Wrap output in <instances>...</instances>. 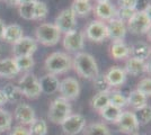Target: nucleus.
Returning a JSON list of instances; mask_svg holds the SVG:
<instances>
[{"instance_id": "f8f14e48", "label": "nucleus", "mask_w": 151, "mask_h": 135, "mask_svg": "<svg viewBox=\"0 0 151 135\" xmlns=\"http://www.w3.org/2000/svg\"><path fill=\"white\" fill-rule=\"evenodd\" d=\"M54 25L60 31L61 34L62 33L65 34L70 31H73L77 27V19H76L75 14L72 13V10L70 8L63 9L58 14V16L55 17Z\"/></svg>"}, {"instance_id": "4be33fe9", "label": "nucleus", "mask_w": 151, "mask_h": 135, "mask_svg": "<svg viewBox=\"0 0 151 135\" xmlns=\"http://www.w3.org/2000/svg\"><path fill=\"white\" fill-rule=\"evenodd\" d=\"M98 113H99L101 117L105 122L112 123V124H115V125H116V123L120 119L121 115H122V113H123V109H121V108L116 107V106H113V105L108 104L107 106H105V107H104L103 109L99 110Z\"/></svg>"}, {"instance_id": "a19ab883", "label": "nucleus", "mask_w": 151, "mask_h": 135, "mask_svg": "<svg viewBox=\"0 0 151 135\" xmlns=\"http://www.w3.org/2000/svg\"><path fill=\"white\" fill-rule=\"evenodd\" d=\"M117 5H119V8L135 10L137 0H117Z\"/></svg>"}, {"instance_id": "6ab92c4d", "label": "nucleus", "mask_w": 151, "mask_h": 135, "mask_svg": "<svg viewBox=\"0 0 151 135\" xmlns=\"http://www.w3.org/2000/svg\"><path fill=\"white\" fill-rule=\"evenodd\" d=\"M130 47V58L147 61L150 56V45L145 41H137Z\"/></svg>"}, {"instance_id": "9b49d317", "label": "nucleus", "mask_w": 151, "mask_h": 135, "mask_svg": "<svg viewBox=\"0 0 151 135\" xmlns=\"http://www.w3.org/2000/svg\"><path fill=\"white\" fill-rule=\"evenodd\" d=\"M87 125L85 116L81 114H70L61 124L62 131L65 135H77Z\"/></svg>"}, {"instance_id": "58836bf2", "label": "nucleus", "mask_w": 151, "mask_h": 135, "mask_svg": "<svg viewBox=\"0 0 151 135\" xmlns=\"http://www.w3.org/2000/svg\"><path fill=\"white\" fill-rule=\"evenodd\" d=\"M137 10H132V9H124V8H119L116 9V18L126 23L127 20L132 17V15L135 13Z\"/></svg>"}, {"instance_id": "ddd939ff", "label": "nucleus", "mask_w": 151, "mask_h": 135, "mask_svg": "<svg viewBox=\"0 0 151 135\" xmlns=\"http://www.w3.org/2000/svg\"><path fill=\"white\" fill-rule=\"evenodd\" d=\"M116 125L121 133L127 135L138 134L139 127H140L138 121H137V117L131 110H124L121 115L120 119L116 123Z\"/></svg>"}, {"instance_id": "7ed1b4c3", "label": "nucleus", "mask_w": 151, "mask_h": 135, "mask_svg": "<svg viewBox=\"0 0 151 135\" xmlns=\"http://www.w3.org/2000/svg\"><path fill=\"white\" fill-rule=\"evenodd\" d=\"M35 37L36 42L44 46H54L61 39V33L54 24L43 23L35 29Z\"/></svg>"}, {"instance_id": "1a4fd4ad", "label": "nucleus", "mask_w": 151, "mask_h": 135, "mask_svg": "<svg viewBox=\"0 0 151 135\" xmlns=\"http://www.w3.org/2000/svg\"><path fill=\"white\" fill-rule=\"evenodd\" d=\"M59 92L61 98L70 103L76 100L80 95V84L75 78H64L62 81H60Z\"/></svg>"}, {"instance_id": "393cba45", "label": "nucleus", "mask_w": 151, "mask_h": 135, "mask_svg": "<svg viewBox=\"0 0 151 135\" xmlns=\"http://www.w3.org/2000/svg\"><path fill=\"white\" fill-rule=\"evenodd\" d=\"M126 100H127V106H130L134 110H138L148 105V97L139 92L138 90H132L129 94Z\"/></svg>"}, {"instance_id": "a878e982", "label": "nucleus", "mask_w": 151, "mask_h": 135, "mask_svg": "<svg viewBox=\"0 0 151 135\" xmlns=\"http://www.w3.org/2000/svg\"><path fill=\"white\" fill-rule=\"evenodd\" d=\"M83 135H112L111 129H108L106 124L101 122L91 123L85 126L82 129Z\"/></svg>"}, {"instance_id": "ea45409f", "label": "nucleus", "mask_w": 151, "mask_h": 135, "mask_svg": "<svg viewBox=\"0 0 151 135\" xmlns=\"http://www.w3.org/2000/svg\"><path fill=\"white\" fill-rule=\"evenodd\" d=\"M135 10L137 11H147V13H150V0H137Z\"/></svg>"}, {"instance_id": "f3484780", "label": "nucleus", "mask_w": 151, "mask_h": 135, "mask_svg": "<svg viewBox=\"0 0 151 135\" xmlns=\"http://www.w3.org/2000/svg\"><path fill=\"white\" fill-rule=\"evenodd\" d=\"M94 15L103 23L116 18V7L111 2H97L94 8Z\"/></svg>"}, {"instance_id": "20e7f679", "label": "nucleus", "mask_w": 151, "mask_h": 135, "mask_svg": "<svg viewBox=\"0 0 151 135\" xmlns=\"http://www.w3.org/2000/svg\"><path fill=\"white\" fill-rule=\"evenodd\" d=\"M70 114H72V107H71L70 103L61 97H58L51 103L47 117H49L50 122H52L53 124L61 125L63 121Z\"/></svg>"}, {"instance_id": "473e14b6", "label": "nucleus", "mask_w": 151, "mask_h": 135, "mask_svg": "<svg viewBox=\"0 0 151 135\" xmlns=\"http://www.w3.org/2000/svg\"><path fill=\"white\" fill-rule=\"evenodd\" d=\"M29 135H46L47 124L45 119H35L32 125H29Z\"/></svg>"}, {"instance_id": "c85d7f7f", "label": "nucleus", "mask_w": 151, "mask_h": 135, "mask_svg": "<svg viewBox=\"0 0 151 135\" xmlns=\"http://www.w3.org/2000/svg\"><path fill=\"white\" fill-rule=\"evenodd\" d=\"M91 107L95 110L99 111L101 109H103L105 106H107L109 104V90L107 91H101V92H97L93 99H91Z\"/></svg>"}, {"instance_id": "4468645a", "label": "nucleus", "mask_w": 151, "mask_h": 135, "mask_svg": "<svg viewBox=\"0 0 151 135\" xmlns=\"http://www.w3.org/2000/svg\"><path fill=\"white\" fill-rule=\"evenodd\" d=\"M14 118L16 119V122L19 123V125L23 126H29L36 119L34 109L25 103H19L16 106L14 111Z\"/></svg>"}, {"instance_id": "2f4dec72", "label": "nucleus", "mask_w": 151, "mask_h": 135, "mask_svg": "<svg viewBox=\"0 0 151 135\" xmlns=\"http://www.w3.org/2000/svg\"><path fill=\"white\" fill-rule=\"evenodd\" d=\"M13 125V115L8 110L0 108V133L10 131Z\"/></svg>"}, {"instance_id": "72a5a7b5", "label": "nucleus", "mask_w": 151, "mask_h": 135, "mask_svg": "<svg viewBox=\"0 0 151 135\" xmlns=\"http://www.w3.org/2000/svg\"><path fill=\"white\" fill-rule=\"evenodd\" d=\"M134 115L137 117V121H138L139 125H147L150 123L151 119V108L149 105H147L145 107L140 108V109L135 110Z\"/></svg>"}, {"instance_id": "8fccbe9b", "label": "nucleus", "mask_w": 151, "mask_h": 135, "mask_svg": "<svg viewBox=\"0 0 151 135\" xmlns=\"http://www.w3.org/2000/svg\"><path fill=\"white\" fill-rule=\"evenodd\" d=\"M134 135H140V134H134Z\"/></svg>"}, {"instance_id": "a211bd4d", "label": "nucleus", "mask_w": 151, "mask_h": 135, "mask_svg": "<svg viewBox=\"0 0 151 135\" xmlns=\"http://www.w3.org/2000/svg\"><path fill=\"white\" fill-rule=\"evenodd\" d=\"M105 78L111 88H119L126 81V73L120 66H112L106 72Z\"/></svg>"}, {"instance_id": "cd10ccee", "label": "nucleus", "mask_w": 151, "mask_h": 135, "mask_svg": "<svg viewBox=\"0 0 151 135\" xmlns=\"http://www.w3.org/2000/svg\"><path fill=\"white\" fill-rule=\"evenodd\" d=\"M2 92L6 97L7 101L9 103H19L23 98V94L20 89L18 88V86H15L13 84H8L4 87Z\"/></svg>"}, {"instance_id": "09e8293b", "label": "nucleus", "mask_w": 151, "mask_h": 135, "mask_svg": "<svg viewBox=\"0 0 151 135\" xmlns=\"http://www.w3.org/2000/svg\"><path fill=\"white\" fill-rule=\"evenodd\" d=\"M81 1H90V0H81Z\"/></svg>"}, {"instance_id": "aec40b11", "label": "nucleus", "mask_w": 151, "mask_h": 135, "mask_svg": "<svg viewBox=\"0 0 151 135\" xmlns=\"http://www.w3.org/2000/svg\"><path fill=\"white\" fill-rule=\"evenodd\" d=\"M38 81H40L42 92H44L46 95H53V94L59 91L60 81H59L57 76H54V74L47 73V74L43 76Z\"/></svg>"}, {"instance_id": "49530a36", "label": "nucleus", "mask_w": 151, "mask_h": 135, "mask_svg": "<svg viewBox=\"0 0 151 135\" xmlns=\"http://www.w3.org/2000/svg\"><path fill=\"white\" fill-rule=\"evenodd\" d=\"M36 0H19V5L20 4H26V2H34Z\"/></svg>"}, {"instance_id": "9d476101", "label": "nucleus", "mask_w": 151, "mask_h": 135, "mask_svg": "<svg viewBox=\"0 0 151 135\" xmlns=\"http://www.w3.org/2000/svg\"><path fill=\"white\" fill-rule=\"evenodd\" d=\"M36 50H37V42L35 39L29 36H23L15 44H13L14 58L33 56Z\"/></svg>"}, {"instance_id": "c03bdc74", "label": "nucleus", "mask_w": 151, "mask_h": 135, "mask_svg": "<svg viewBox=\"0 0 151 135\" xmlns=\"http://www.w3.org/2000/svg\"><path fill=\"white\" fill-rule=\"evenodd\" d=\"M5 28H6V24H5V21H4V20L0 18V39H2V37H4Z\"/></svg>"}, {"instance_id": "c9c22d12", "label": "nucleus", "mask_w": 151, "mask_h": 135, "mask_svg": "<svg viewBox=\"0 0 151 135\" xmlns=\"http://www.w3.org/2000/svg\"><path fill=\"white\" fill-rule=\"evenodd\" d=\"M34 2H26V4H20L18 6V13L22 18L26 20H33L34 17Z\"/></svg>"}, {"instance_id": "f257e3e1", "label": "nucleus", "mask_w": 151, "mask_h": 135, "mask_svg": "<svg viewBox=\"0 0 151 135\" xmlns=\"http://www.w3.org/2000/svg\"><path fill=\"white\" fill-rule=\"evenodd\" d=\"M72 68L80 78L93 80L99 74L98 65L95 58L86 52H78L72 58Z\"/></svg>"}, {"instance_id": "a18cd8bd", "label": "nucleus", "mask_w": 151, "mask_h": 135, "mask_svg": "<svg viewBox=\"0 0 151 135\" xmlns=\"http://www.w3.org/2000/svg\"><path fill=\"white\" fill-rule=\"evenodd\" d=\"M6 103H7L6 97H5V95H4L2 90H0V108H1V106H4Z\"/></svg>"}, {"instance_id": "423d86ee", "label": "nucleus", "mask_w": 151, "mask_h": 135, "mask_svg": "<svg viewBox=\"0 0 151 135\" xmlns=\"http://www.w3.org/2000/svg\"><path fill=\"white\" fill-rule=\"evenodd\" d=\"M18 88L22 91L23 96L28 98V99H32V100L37 99L42 94L38 79L36 78V76H34L31 72L25 73L19 79Z\"/></svg>"}, {"instance_id": "f03ea898", "label": "nucleus", "mask_w": 151, "mask_h": 135, "mask_svg": "<svg viewBox=\"0 0 151 135\" xmlns=\"http://www.w3.org/2000/svg\"><path fill=\"white\" fill-rule=\"evenodd\" d=\"M44 68L50 74H64L72 68V58L64 52H53L45 60Z\"/></svg>"}, {"instance_id": "2eb2a0df", "label": "nucleus", "mask_w": 151, "mask_h": 135, "mask_svg": "<svg viewBox=\"0 0 151 135\" xmlns=\"http://www.w3.org/2000/svg\"><path fill=\"white\" fill-rule=\"evenodd\" d=\"M107 39L112 42H121L124 41L126 36V23L117 18H113L112 20L107 21Z\"/></svg>"}, {"instance_id": "7c9ffc66", "label": "nucleus", "mask_w": 151, "mask_h": 135, "mask_svg": "<svg viewBox=\"0 0 151 135\" xmlns=\"http://www.w3.org/2000/svg\"><path fill=\"white\" fill-rule=\"evenodd\" d=\"M17 64L19 72H29L35 65V61L33 56H20V58H14Z\"/></svg>"}, {"instance_id": "dca6fc26", "label": "nucleus", "mask_w": 151, "mask_h": 135, "mask_svg": "<svg viewBox=\"0 0 151 135\" xmlns=\"http://www.w3.org/2000/svg\"><path fill=\"white\" fill-rule=\"evenodd\" d=\"M125 73L133 76V77H138L141 76L145 72H150V63H148L147 61H141L134 58H127L124 66Z\"/></svg>"}, {"instance_id": "4c0bfd02", "label": "nucleus", "mask_w": 151, "mask_h": 135, "mask_svg": "<svg viewBox=\"0 0 151 135\" xmlns=\"http://www.w3.org/2000/svg\"><path fill=\"white\" fill-rule=\"evenodd\" d=\"M139 92H141L145 97H150L151 95V79L150 77H145L139 81L137 89Z\"/></svg>"}, {"instance_id": "5701e85b", "label": "nucleus", "mask_w": 151, "mask_h": 135, "mask_svg": "<svg viewBox=\"0 0 151 135\" xmlns=\"http://www.w3.org/2000/svg\"><path fill=\"white\" fill-rule=\"evenodd\" d=\"M109 54L114 60H125L130 58V47L124 43V41L113 42L109 49Z\"/></svg>"}, {"instance_id": "412c9836", "label": "nucleus", "mask_w": 151, "mask_h": 135, "mask_svg": "<svg viewBox=\"0 0 151 135\" xmlns=\"http://www.w3.org/2000/svg\"><path fill=\"white\" fill-rule=\"evenodd\" d=\"M20 73L17 68L14 58H7L0 60V77L2 78H14Z\"/></svg>"}, {"instance_id": "37998d69", "label": "nucleus", "mask_w": 151, "mask_h": 135, "mask_svg": "<svg viewBox=\"0 0 151 135\" xmlns=\"http://www.w3.org/2000/svg\"><path fill=\"white\" fill-rule=\"evenodd\" d=\"M7 6L9 7H18L19 6V0H2Z\"/></svg>"}, {"instance_id": "0eeeda50", "label": "nucleus", "mask_w": 151, "mask_h": 135, "mask_svg": "<svg viewBox=\"0 0 151 135\" xmlns=\"http://www.w3.org/2000/svg\"><path fill=\"white\" fill-rule=\"evenodd\" d=\"M62 45L64 50H67L70 53L81 52V50L85 46V35H83V33L78 31L77 28L73 31L65 33L63 35Z\"/></svg>"}, {"instance_id": "e433bc0d", "label": "nucleus", "mask_w": 151, "mask_h": 135, "mask_svg": "<svg viewBox=\"0 0 151 135\" xmlns=\"http://www.w3.org/2000/svg\"><path fill=\"white\" fill-rule=\"evenodd\" d=\"M93 84H94V89L97 92L111 90V87L108 86V82H107L106 78H105V74H98L95 79H93Z\"/></svg>"}, {"instance_id": "6e6552de", "label": "nucleus", "mask_w": 151, "mask_h": 135, "mask_svg": "<svg viewBox=\"0 0 151 135\" xmlns=\"http://www.w3.org/2000/svg\"><path fill=\"white\" fill-rule=\"evenodd\" d=\"M85 39H89L94 43H101L107 39V26L101 20H91L85 29Z\"/></svg>"}, {"instance_id": "79ce46f5", "label": "nucleus", "mask_w": 151, "mask_h": 135, "mask_svg": "<svg viewBox=\"0 0 151 135\" xmlns=\"http://www.w3.org/2000/svg\"><path fill=\"white\" fill-rule=\"evenodd\" d=\"M9 135H29V131L26 126L23 125H17L14 129H10Z\"/></svg>"}, {"instance_id": "f704fd0d", "label": "nucleus", "mask_w": 151, "mask_h": 135, "mask_svg": "<svg viewBox=\"0 0 151 135\" xmlns=\"http://www.w3.org/2000/svg\"><path fill=\"white\" fill-rule=\"evenodd\" d=\"M47 13H49L47 5L45 4L44 1L36 0L35 4H34V17H33V20L44 19L45 17L47 16Z\"/></svg>"}, {"instance_id": "c756f323", "label": "nucleus", "mask_w": 151, "mask_h": 135, "mask_svg": "<svg viewBox=\"0 0 151 135\" xmlns=\"http://www.w3.org/2000/svg\"><path fill=\"white\" fill-rule=\"evenodd\" d=\"M109 104L123 109L127 106V100H126V97L121 91L109 90Z\"/></svg>"}, {"instance_id": "bb28decb", "label": "nucleus", "mask_w": 151, "mask_h": 135, "mask_svg": "<svg viewBox=\"0 0 151 135\" xmlns=\"http://www.w3.org/2000/svg\"><path fill=\"white\" fill-rule=\"evenodd\" d=\"M72 13L75 14V16L79 17H86L91 10H93V5L90 4V1H81V0H73L71 8Z\"/></svg>"}, {"instance_id": "b1692460", "label": "nucleus", "mask_w": 151, "mask_h": 135, "mask_svg": "<svg viewBox=\"0 0 151 135\" xmlns=\"http://www.w3.org/2000/svg\"><path fill=\"white\" fill-rule=\"evenodd\" d=\"M24 36V31L18 24H10L6 26L5 33H4V37L2 39L6 41L7 43L15 44L17 41L22 39Z\"/></svg>"}, {"instance_id": "39448f33", "label": "nucleus", "mask_w": 151, "mask_h": 135, "mask_svg": "<svg viewBox=\"0 0 151 135\" xmlns=\"http://www.w3.org/2000/svg\"><path fill=\"white\" fill-rule=\"evenodd\" d=\"M150 13L135 11L126 21V29L133 35H145L150 31Z\"/></svg>"}, {"instance_id": "de8ad7c7", "label": "nucleus", "mask_w": 151, "mask_h": 135, "mask_svg": "<svg viewBox=\"0 0 151 135\" xmlns=\"http://www.w3.org/2000/svg\"><path fill=\"white\" fill-rule=\"evenodd\" d=\"M111 0H96V2H109Z\"/></svg>"}]
</instances>
